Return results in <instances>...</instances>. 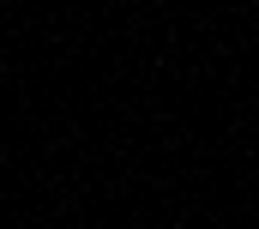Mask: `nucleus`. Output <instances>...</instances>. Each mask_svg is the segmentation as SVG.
I'll use <instances>...</instances> for the list:
<instances>
[{
  "instance_id": "nucleus-1",
  "label": "nucleus",
  "mask_w": 259,
  "mask_h": 229,
  "mask_svg": "<svg viewBox=\"0 0 259 229\" xmlns=\"http://www.w3.org/2000/svg\"><path fill=\"white\" fill-rule=\"evenodd\" d=\"M0 72H6V60H0Z\"/></svg>"
}]
</instances>
